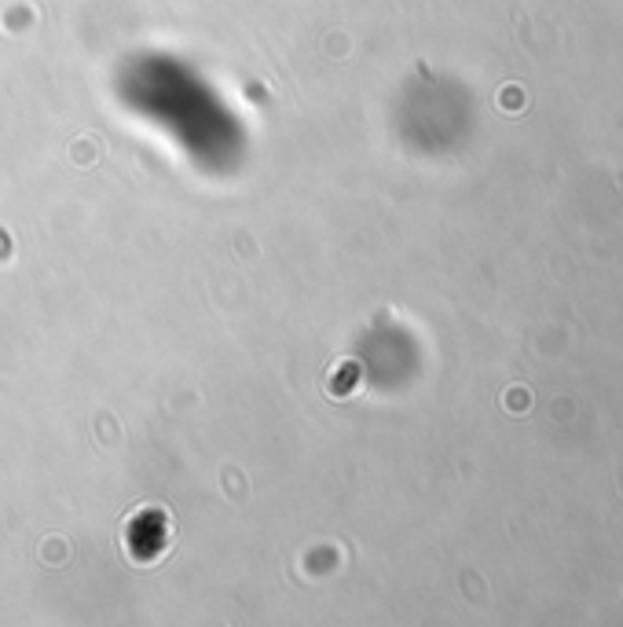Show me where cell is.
Listing matches in <instances>:
<instances>
[{
    "mask_svg": "<svg viewBox=\"0 0 623 627\" xmlns=\"http://www.w3.org/2000/svg\"><path fill=\"white\" fill-rule=\"evenodd\" d=\"M528 404H531L528 389H510V393H506V411H513V415H524V411H528Z\"/></svg>",
    "mask_w": 623,
    "mask_h": 627,
    "instance_id": "obj_1",
    "label": "cell"
}]
</instances>
